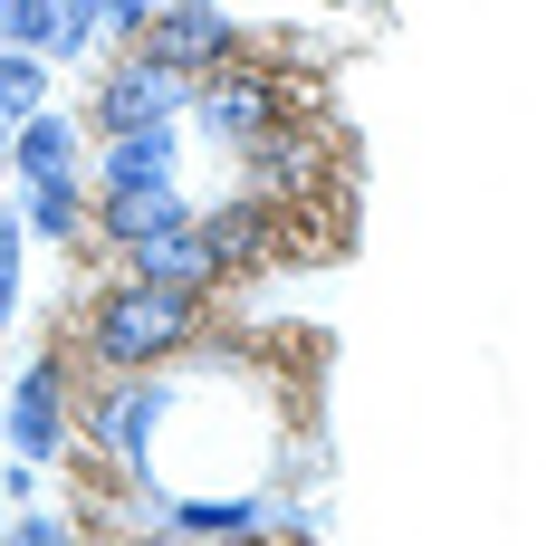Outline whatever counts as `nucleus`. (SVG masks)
I'll list each match as a JSON object with an SVG mask.
<instances>
[{"mask_svg":"<svg viewBox=\"0 0 556 546\" xmlns=\"http://www.w3.org/2000/svg\"><path fill=\"white\" fill-rule=\"evenodd\" d=\"M10 212L39 250H87V173H49V182H10Z\"/></svg>","mask_w":556,"mask_h":546,"instance_id":"obj_9","label":"nucleus"},{"mask_svg":"<svg viewBox=\"0 0 556 546\" xmlns=\"http://www.w3.org/2000/svg\"><path fill=\"white\" fill-rule=\"evenodd\" d=\"M192 220H202V240H212L222 288H250L260 269L288 259V220H298V202H269L260 182H230L222 202H192Z\"/></svg>","mask_w":556,"mask_h":546,"instance_id":"obj_4","label":"nucleus"},{"mask_svg":"<svg viewBox=\"0 0 556 546\" xmlns=\"http://www.w3.org/2000/svg\"><path fill=\"white\" fill-rule=\"evenodd\" d=\"M0 528H10V490H0Z\"/></svg>","mask_w":556,"mask_h":546,"instance_id":"obj_16","label":"nucleus"},{"mask_svg":"<svg viewBox=\"0 0 556 546\" xmlns=\"http://www.w3.org/2000/svg\"><path fill=\"white\" fill-rule=\"evenodd\" d=\"M49 29H58V0H0V39H10V49L49 58Z\"/></svg>","mask_w":556,"mask_h":546,"instance_id":"obj_13","label":"nucleus"},{"mask_svg":"<svg viewBox=\"0 0 556 546\" xmlns=\"http://www.w3.org/2000/svg\"><path fill=\"white\" fill-rule=\"evenodd\" d=\"M182 106H192V77L182 67H164V58H144V49H115L106 77L87 87L77 125L97 144V135H135V125H182Z\"/></svg>","mask_w":556,"mask_h":546,"instance_id":"obj_5","label":"nucleus"},{"mask_svg":"<svg viewBox=\"0 0 556 546\" xmlns=\"http://www.w3.org/2000/svg\"><path fill=\"white\" fill-rule=\"evenodd\" d=\"M135 49L182 67V77H202V67H222V58L250 49V29H240V10L230 0H164L144 29H135Z\"/></svg>","mask_w":556,"mask_h":546,"instance_id":"obj_6","label":"nucleus"},{"mask_svg":"<svg viewBox=\"0 0 556 546\" xmlns=\"http://www.w3.org/2000/svg\"><path fill=\"white\" fill-rule=\"evenodd\" d=\"M0 383H10V355H0Z\"/></svg>","mask_w":556,"mask_h":546,"instance_id":"obj_17","label":"nucleus"},{"mask_svg":"<svg viewBox=\"0 0 556 546\" xmlns=\"http://www.w3.org/2000/svg\"><path fill=\"white\" fill-rule=\"evenodd\" d=\"M67 412H77V355H67V335H39L29 365H10V383H0V441H10V460L58 480L67 470Z\"/></svg>","mask_w":556,"mask_h":546,"instance_id":"obj_2","label":"nucleus"},{"mask_svg":"<svg viewBox=\"0 0 556 546\" xmlns=\"http://www.w3.org/2000/svg\"><path fill=\"white\" fill-rule=\"evenodd\" d=\"M154 10H164V0H106V20H97V29H106L115 49H135V29H144Z\"/></svg>","mask_w":556,"mask_h":546,"instance_id":"obj_14","label":"nucleus"},{"mask_svg":"<svg viewBox=\"0 0 556 546\" xmlns=\"http://www.w3.org/2000/svg\"><path fill=\"white\" fill-rule=\"evenodd\" d=\"M173 173H182V125H135V135H97L87 144V192L173 182Z\"/></svg>","mask_w":556,"mask_h":546,"instance_id":"obj_7","label":"nucleus"},{"mask_svg":"<svg viewBox=\"0 0 556 546\" xmlns=\"http://www.w3.org/2000/svg\"><path fill=\"white\" fill-rule=\"evenodd\" d=\"M20 288H29V230H20V212H0V335L20 327V307H29Z\"/></svg>","mask_w":556,"mask_h":546,"instance_id":"obj_11","label":"nucleus"},{"mask_svg":"<svg viewBox=\"0 0 556 546\" xmlns=\"http://www.w3.org/2000/svg\"><path fill=\"white\" fill-rule=\"evenodd\" d=\"M202 335H212V297L202 288H164V278L106 269L77 297L67 355H77V374H144V365H164V355L202 345Z\"/></svg>","mask_w":556,"mask_h":546,"instance_id":"obj_1","label":"nucleus"},{"mask_svg":"<svg viewBox=\"0 0 556 546\" xmlns=\"http://www.w3.org/2000/svg\"><path fill=\"white\" fill-rule=\"evenodd\" d=\"M49 58L39 49H10V39H0V125H10V115H29V106H49Z\"/></svg>","mask_w":556,"mask_h":546,"instance_id":"obj_10","label":"nucleus"},{"mask_svg":"<svg viewBox=\"0 0 556 546\" xmlns=\"http://www.w3.org/2000/svg\"><path fill=\"white\" fill-rule=\"evenodd\" d=\"M182 115L202 125V144H212V154H240L260 125L288 115V77H278L260 49H240V58H222V67H202V77H192V106H182Z\"/></svg>","mask_w":556,"mask_h":546,"instance_id":"obj_3","label":"nucleus"},{"mask_svg":"<svg viewBox=\"0 0 556 546\" xmlns=\"http://www.w3.org/2000/svg\"><path fill=\"white\" fill-rule=\"evenodd\" d=\"M97 20H106V0H58V29H49V67H77V58L97 49Z\"/></svg>","mask_w":556,"mask_h":546,"instance_id":"obj_12","label":"nucleus"},{"mask_svg":"<svg viewBox=\"0 0 556 546\" xmlns=\"http://www.w3.org/2000/svg\"><path fill=\"white\" fill-rule=\"evenodd\" d=\"M115 269L164 278V288H202V297H222V269H212V240H202V220H164V230H144L135 250H115Z\"/></svg>","mask_w":556,"mask_h":546,"instance_id":"obj_8","label":"nucleus"},{"mask_svg":"<svg viewBox=\"0 0 556 546\" xmlns=\"http://www.w3.org/2000/svg\"><path fill=\"white\" fill-rule=\"evenodd\" d=\"M0 192H10V125H0Z\"/></svg>","mask_w":556,"mask_h":546,"instance_id":"obj_15","label":"nucleus"}]
</instances>
